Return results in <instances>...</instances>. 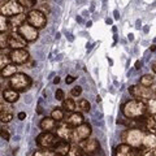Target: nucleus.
<instances>
[{
    "label": "nucleus",
    "mask_w": 156,
    "mask_h": 156,
    "mask_svg": "<svg viewBox=\"0 0 156 156\" xmlns=\"http://www.w3.org/2000/svg\"><path fill=\"white\" fill-rule=\"evenodd\" d=\"M72 128L68 126L66 122H60L56 128V135L58 136L60 139H64V140H70V135H72Z\"/></svg>",
    "instance_id": "nucleus-14"
},
{
    "label": "nucleus",
    "mask_w": 156,
    "mask_h": 156,
    "mask_svg": "<svg viewBox=\"0 0 156 156\" xmlns=\"http://www.w3.org/2000/svg\"><path fill=\"white\" fill-rule=\"evenodd\" d=\"M105 23H107V25H111V23H112V20H111V18H107V20H105Z\"/></svg>",
    "instance_id": "nucleus-48"
},
{
    "label": "nucleus",
    "mask_w": 156,
    "mask_h": 156,
    "mask_svg": "<svg viewBox=\"0 0 156 156\" xmlns=\"http://www.w3.org/2000/svg\"><path fill=\"white\" fill-rule=\"evenodd\" d=\"M31 83H33L31 78L27 74H25V73H16L14 76L9 78V86H11L13 90H17V91L27 90L29 87L31 86Z\"/></svg>",
    "instance_id": "nucleus-2"
},
{
    "label": "nucleus",
    "mask_w": 156,
    "mask_h": 156,
    "mask_svg": "<svg viewBox=\"0 0 156 156\" xmlns=\"http://www.w3.org/2000/svg\"><path fill=\"white\" fill-rule=\"evenodd\" d=\"M154 76H151V74H144L139 78V85H142L144 87H151L154 85Z\"/></svg>",
    "instance_id": "nucleus-24"
},
{
    "label": "nucleus",
    "mask_w": 156,
    "mask_h": 156,
    "mask_svg": "<svg viewBox=\"0 0 156 156\" xmlns=\"http://www.w3.org/2000/svg\"><path fill=\"white\" fill-rule=\"evenodd\" d=\"M17 31L21 34V35L25 38L29 43H30V42H34V41H37L38 37H39L38 29H35L34 26H31L30 23H27V22L22 23V25L17 29Z\"/></svg>",
    "instance_id": "nucleus-11"
},
{
    "label": "nucleus",
    "mask_w": 156,
    "mask_h": 156,
    "mask_svg": "<svg viewBox=\"0 0 156 156\" xmlns=\"http://www.w3.org/2000/svg\"><path fill=\"white\" fill-rule=\"evenodd\" d=\"M77 107L80 108L81 111H83V112H89L90 108H91V104L89 103V100H86V99H80L78 100V103H77Z\"/></svg>",
    "instance_id": "nucleus-29"
},
{
    "label": "nucleus",
    "mask_w": 156,
    "mask_h": 156,
    "mask_svg": "<svg viewBox=\"0 0 156 156\" xmlns=\"http://www.w3.org/2000/svg\"><path fill=\"white\" fill-rule=\"evenodd\" d=\"M91 25H92V21H89V22H87V23H86V26H87V27H90Z\"/></svg>",
    "instance_id": "nucleus-53"
},
{
    "label": "nucleus",
    "mask_w": 156,
    "mask_h": 156,
    "mask_svg": "<svg viewBox=\"0 0 156 156\" xmlns=\"http://www.w3.org/2000/svg\"><path fill=\"white\" fill-rule=\"evenodd\" d=\"M2 95H3V99L5 100V101H8L9 104L16 103V101L20 99V94H18V91H17V90H13V89L4 90Z\"/></svg>",
    "instance_id": "nucleus-19"
},
{
    "label": "nucleus",
    "mask_w": 156,
    "mask_h": 156,
    "mask_svg": "<svg viewBox=\"0 0 156 156\" xmlns=\"http://www.w3.org/2000/svg\"><path fill=\"white\" fill-rule=\"evenodd\" d=\"M72 147V144L69 143V140H64V139H60L57 140V143L55 144V147H53V151L58 155V156H66L68 152H69V150Z\"/></svg>",
    "instance_id": "nucleus-16"
},
{
    "label": "nucleus",
    "mask_w": 156,
    "mask_h": 156,
    "mask_svg": "<svg viewBox=\"0 0 156 156\" xmlns=\"http://www.w3.org/2000/svg\"><path fill=\"white\" fill-rule=\"evenodd\" d=\"M96 101H98V103H100V101H101V98H100L99 95H98V96H96Z\"/></svg>",
    "instance_id": "nucleus-51"
},
{
    "label": "nucleus",
    "mask_w": 156,
    "mask_h": 156,
    "mask_svg": "<svg viewBox=\"0 0 156 156\" xmlns=\"http://www.w3.org/2000/svg\"><path fill=\"white\" fill-rule=\"evenodd\" d=\"M8 101L5 100H2V103H0V112H11V113H13V108L9 104H7Z\"/></svg>",
    "instance_id": "nucleus-34"
},
{
    "label": "nucleus",
    "mask_w": 156,
    "mask_h": 156,
    "mask_svg": "<svg viewBox=\"0 0 156 156\" xmlns=\"http://www.w3.org/2000/svg\"><path fill=\"white\" fill-rule=\"evenodd\" d=\"M62 108H64L66 112H70V113H72V112H74V111H76V108H77V103L72 99V98H68V99L65 98L64 101H62Z\"/></svg>",
    "instance_id": "nucleus-22"
},
{
    "label": "nucleus",
    "mask_w": 156,
    "mask_h": 156,
    "mask_svg": "<svg viewBox=\"0 0 156 156\" xmlns=\"http://www.w3.org/2000/svg\"><path fill=\"white\" fill-rule=\"evenodd\" d=\"M121 111L126 119L138 120L143 119L147 115V105H146V101L143 99H131L122 104Z\"/></svg>",
    "instance_id": "nucleus-1"
},
{
    "label": "nucleus",
    "mask_w": 156,
    "mask_h": 156,
    "mask_svg": "<svg viewBox=\"0 0 156 156\" xmlns=\"http://www.w3.org/2000/svg\"><path fill=\"white\" fill-rule=\"evenodd\" d=\"M26 22L35 29H44L47 26V16L39 9H31L26 14Z\"/></svg>",
    "instance_id": "nucleus-4"
},
{
    "label": "nucleus",
    "mask_w": 156,
    "mask_h": 156,
    "mask_svg": "<svg viewBox=\"0 0 156 156\" xmlns=\"http://www.w3.org/2000/svg\"><path fill=\"white\" fill-rule=\"evenodd\" d=\"M25 21H26V14H23V13H20V14H16V16L9 17V23H11L12 29H18L22 23H25Z\"/></svg>",
    "instance_id": "nucleus-20"
},
{
    "label": "nucleus",
    "mask_w": 156,
    "mask_h": 156,
    "mask_svg": "<svg viewBox=\"0 0 156 156\" xmlns=\"http://www.w3.org/2000/svg\"><path fill=\"white\" fill-rule=\"evenodd\" d=\"M38 9H39V11H42L43 13L46 14V16H47V14L50 13V11H51V9H50V5H48V4H42V5L39 7Z\"/></svg>",
    "instance_id": "nucleus-37"
},
{
    "label": "nucleus",
    "mask_w": 156,
    "mask_h": 156,
    "mask_svg": "<svg viewBox=\"0 0 156 156\" xmlns=\"http://www.w3.org/2000/svg\"><path fill=\"white\" fill-rule=\"evenodd\" d=\"M91 125L90 124H82L80 126H77L72 130V135H70V140L73 143H80L82 140H85L87 138H90L91 135Z\"/></svg>",
    "instance_id": "nucleus-5"
},
{
    "label": "nucleus",
    "mask_w": 156,
    "mask_h": 156,
    "mask_svg": "<svg viewBox=\"0 0 156 156\" xmlns=\"http://www.w3.org/2000/svg\"><path fill=\"white\" fill-rule=\"evenodd\" d=\"M62 109L64 108H58V107H56V108H53L51 112V117L53 120H56L57 122H61V121L64 120V111Z\"/></svg>",
    "instance_id": "nucleus-23"
},
{
    "label": "nucleus",
    "mask_w": 156,
    "mask_h": 156,
    "mask_svg": "<svg viewBox=\"0 0 156 156\" xmlns=\"http://www.w3.org/2000/svg\"><path fill=\"white\" fill-rule=\"evenodd\" d=\"M70 94H72V96H80V95L82 94V87H81V86H74V87L72 89Z\"/></svg>",
    "instance_id": "nucleus-36"
},
{
    "label": "nucleus",
    "mask_w": 156,
    "mask_h": 156,
    "mask_svg": "<svg viewBox=\"0 0 156 156\" xmlns=\"http://www.w3.org/2000/svg\"><path fill=\"white\" fill-rule=\"evenodd\" d=\"M144 135L146 133L142 129H128L124 131L122 139L125 140V143L133 146V147H140Z\"/></svg>",
    "instance_id": "nucleus-3"
},
{
    "label": "nucleus",
    "mask_w": 156,
    "mask_h": 156,
    "mask_svg": "<svg viewBox=\"0 0 156 156\" xmlns=\"http://www.w3.org/2000/svg\"><path fill=\"white\" fill-rule=\"evenodd\" d=\"M17 117H18V120H21V121H22V120H25V119H26V113H25V112H20Z\"/></svg>",
    "instance_id": "nucleus-40"
},
{
    "label": "nucleus",
    "mask_w": 156,
    "mask_h": 156,
    "mask_svg": "<svg viewBox=\"0 0 156 156\" xmlns=\"http://www.w3.org/2000/svg\"><path fill=\"white\" fill-rule=\"evenodd\" d=\"M57 138L58 136L51 133V131H43L35 138V142L42 148H53L55 144L57 143Z\"/></svg>",
    "instance_id": "nucleus-6"
},
{
    "label": "nucleus",
    "mask_w": 156,
    "mask_h": 156,
    "mask_svg": "<svg viewBox=\"0 0 156 156\" xmlns=\"http://www.w3.org/2000/svg\"><path fill=\"white\" fill-rule=\"evenodd\" d=\"M8 33H2L0 34V46H2V50H4L5 47H8Z\"/></svg>",
    "instance_id": "nucleus-33"
},
{
    "label": "nucleus",
    "mask_w": 156,
    "mask_h": 156,
    "mask_svg": "<svg viewBox=\"0 0 156 156\" xmlns=\"http://www.w3.org/2000/svg\"><path fill=\"white\" fill-rule=\"evenodd\" d=\"M0 12H2V16H7V17H12L20 14L23 12V7L20 5L16 0H11L4 5H0Z\"/></svg>",
    "instance_id": "nucleus-8"
},
{
    "label": "nucleus",
    "mask_w": 156,
    "mask_h": 156,
    "mask_svg": "<svg viewBox=\"0 0 156 156\" xmlns=\"http://www.w3.org/2000/svg\"><path fill=\"white\" fill-rule=\"evenodd\" d=\"M39 128L43 131H52L57 128V121L53 120L52 117H44L43 120H41V124H39Z\"/></svg>",
    "instance_id": "nucleus-18"
},
{
    "label": "nucleus",
    "mask_w": 156,
    "mask_h": 156,
    "mask_svg": "<svg viewBox=\"0 0 156 156\" xmlns=\"http://www.w3.org/2000/svg\"><path fill=\"white\" fill-rule=\"evenodd\" d=\"M140 148H144V150H150L152 151L156 148V134H146L144 138L142 140V144H140Z\"/></svg>",
    "instance_id": "nucleus-17"
},
{
    "label": "nucleus",
    "mask_w": 156,
    "mask_h": 156,
    "mask_svg": "<svg viewBox=\"0 0 156 156\" xmlns=\"http://www.w3.org/2000/svg\"><path fill=\"white\" fill-rule=\"evenodd\" d=\"M74 81H76V77H73V76H70V74H68V76L65 77V82H66V85H70V83H73Z\"/></svg>",
    "instance_id": "nucleus-39"
},
{
    "label": "nucleus",
    "mask_w": 156,
    "mask_h": 156,
    "mask_svg": "<svg viewBox=\"0 0 156 156\" xmlns=\"http://www.w3.org/2000/svg\"><path fill=\"white\" fill-rule=\"evenodd\" d=\"M66 156H83V151H82L78 143H73Z\"/></svg>",
    "instance_id": "nucleus-26"
},
{
    "label": "nucleus",
    "mask_w": 156,
    "mask_h": 156,
    "mask_svg": "<svg viewBox=\"0 0 156 156\" xmlns=\"http://www.w3.org/2000/svg\"><path fill=\"white\" fill-rule=\"evenodd\" d=\"M8 2H11V0H0V5H4V4H7Z\"/></svg>",
    "instance_id": "nucleus-45"
},
{
    "label": "nucleus",
    "mask_w": 156,
    "mask_h": 156,
    "mask_svg": "<svg viewBox=\"0 0 156 156\" xmlns=\"http://www.w3.org/2000/svg\"><path fill=\"white\" fill-rule=\"evenodd\" d=\"M147 105V116H155L156 115V99H147L146 100Z\"/></svg>",
    "instance_id": "nucleus-25"
},
{
    "label": "nucleus",
    "mask_w": 156,
    "mask_h": 156,
    "mask_svg": "<svg viewBox=\"0 0 156 156\" xmlns=\"http://www.w3.org/2000/svg\"><path fill=\"white\" fill-rule=\"evenodd\" d=\"M136 29H140V21L138 20V21H136V26H135Z\"/></svg>",
    "instance_id": "nucleus-50"
},
{
    "label": "nucleus",
    "mask_w": 156,
    "mask_h": 156,
    "mask_svg": "<svg viewBox=\"0 0 156 156\" xmlns=\"http://www.w3.org/2000/svg\"><path fill=\"white\" fill-rule=\"evenodd\" d=\"M152 72H154L155 74H156V61H155L154 64H152Z\"/></svg>",
    "instance_id": "nucleus-46"
},
{
    "label": "nucleus",
    "mask_w": 156,
    "mask_h": 156,
    "mask_svg": "<svg viewBox=\"0 0 156 156\" xmlns=\"http://www.w3.org/2000/svg\"><path fill=\"white\" fill-rule=\"evenodd\" d=\"M78 144H80V147L82 148V151H83V154L91 155V156L100 150L99 140L96 138H87L85 140H82V142H80Z\"/></svg>",
    "instance_id": "nucleus-12"
},
{
    "label": "nucleus",
    "mask_w": 156,
    "mask_h": 156,
    "mask_svg": "<svg viewBox=\"0 0 156 156\" xmlns=\"http://www.w3.org/2000/svg\"><path fill=\"white\" fill-rule=\"evenodd\" d=\"M68 37H69V41H70V42L74 41V38H73V35H68Z\"/></svg>",
    "instance_id": "nucleus-55"
},
{
    "label": "nucleus",
    "mask_w": 156,
    "mask_h": 156,
    "mask_svg": "<svg viewBox=\"0 0 156 156\" xmlns=\"http://www.w3.org/2000/svg\"><path fill=\"white\" fill-rule=\"evenodd\" d=\"M108 62H109V65H113V61H112L109 57H108Z\"/></svg>",
    "instance_id": "nucleus-56"
},
{
    "label": "nucleus",
    "mask_w": 156,
    "mask_h": 156,
    "mask_svg": "<svg viewBox=\"0 0 156 156\" xmlns=\"http://www.w3.org/2000/svg\"><path fill=\"white\" fill-rule=\"evenodd\" d=\"M150 50L152 51V52H154V51H156V44H152V46H151V47H150Z\"/></svg>",
    "instance_id": "nucleus-49"
},
{
    "label": "nucleus",
    "mask_w": 156,
    "mask_h": 156,
    "mask_svg": "<svg viewBox=\"0 0 156 156\" xmlns=\"http://www.w3.org/2000/svg\"><path fill=\"white\" fill-rule=\"evenodd\" d=\"M55 98H56V100H58V101H64V99H65L64 91H62L61 89H57L56 92H55Z\"/></svg>",
    "instance_id": "nucleus-35"
},
{
    "label": "nucleus",
    "mask_w": 156,
    "mask_h": 156,
    "mask_svg": "<svg viewBox=\"0 0 156 156\" xmlns=\"http://www.w3.org/2000/svg\"><path fill=\"white\" fill-rule=\"evenodd\" d=\"M128 39H129L130 42H133V41H134V35H133V34H129V35H128Z\"/></svg>",
    "instance_id": "nucleus-44"
},
{
    "label": "nucleus",
    "mask_w": 156,
    "mask_h": 156,
    "mask_svg": "<svg viewBox=\"0 0 156 156\" xmlns=\"http://www.w3.org/2000/svg\"><path fill=\"white\" fill-rule=\"evenodd\" d=\"M129 94L136 99H151L152 91L150 87H144L142 85H133L129 87Z\"/></svg>",
    "instance_id": "nucleus-13"
},
{
    "label": "nucleus",
    "mask_w": 156,
    "mask_h": 156,
    "mask_svg": "<svg viewBox=\"0 0 156 156\" xmlns=\"http://www.w3.org/2000/svg\"><path fill=\"white\" fill-rule=\"evenodd\" d=\"M143 31H144L146 34H147V33L150 31V27H148V26H144V27H143Z\"/></svg>",
    "instance_id": "nucleus-47"
},
{
    "label": "nucleus",
    "mask_w": 156,
    "mask_h": 156,
    "mask_svg": "<svg viewBox=\"0 0 156 156\" xmlns=\"http://www.w3.org/2000/svg\"><path fill=\"white\" fill-rule=\"evenodd\" d=\"M2 138L5 139V140H9V138H11V135H9V133H8V129H5L4 126L2 128Z\"/></svg>",
    "instance_id": "nucleus-38"
},
{
    "label": "nucleus",
    "mask_w": 156,
    "mask_h": 156,
    "mask_svg": "<svg viewBox=\"0 0 156 156\" xmlns=\"http://www.w3.org/2000/svg\"><path fill=\"white\" fill-rule=\"evenodd\" d=\"M113 14H115V20H119L120 18V14H119V11H117V9L113 12Z\"/></svg>",
    "instance_id": "nucleus-42"
},
{
    "label": "nucleus",
    "mask_w": 156,
    "mask_h": 156,
    "mask_svg": "<svg viewBox=\"0 0 156 156\" xmlns=\"http://www.w3.org/2000/svg\"><path fill=\"white\" fill-rule=\"evenodd\" d=\"M27 43L29 42L18 31H12L8 35V47L11 48V50H20V48H25Z\"/></svg>",
    "instance_id": "nucleus-9"
},
{
    "label": "nucleus",
    "mask_w": 156,
    "mask_h": 156,
    "mask_svg": "<svg viewBox=\"0 0 156 156\" xmlns=\"http://www.w3.org/2000/svg\"><path fill=\"white\" fill-rule=\"evenodd\" d=\"M140 68H142V61H139V60H138V61L135 62V69H136V70H139Z\"/></svg>",
    "instance_id": "nucleus-41"
},
{
    "label": "nucleus",
    "mask_w": 156,
    "mask_h": 156,
    "mask_svg": "<svg viewBox=\"0 0 156 156\" xmlns=\"http://www.w3.org/2000/svg\"><path fill=\"white\" fill-rule=\"evenodd\" d=\"M16 2L23 8H33L34 5H37V0H16Z\"/></svg>",
    "instance_id": "nucleus-31"
},
{
    "label": "nucleus",
    "mask_w": 156,
    "mask_h": 156,
    "mask_svg": "<svg viewBox=\"0 0 156 156\" xmlns=\"http://www.w3.org/2000/svg\"><path fill=\"white\" fill-rule=\"evenodd\" d=\"M65 122L68 126H70L72 129L77 128V126H80L83 124V116H82L81 113H78V112H72V113L66 117Z\"/></svg>",
    "instance_id": "nucleus-15"
},
{
    "label": "nucleus",
    "mask_w": 156,
    "mask_h": 156,
    "mask_svg": "<svg viewBox=\"0 0 156 156\" xmlns=\"http://www.w3.org/2000/svg\"><path fill=\"white\" fill-rule=\"evenodd\" d=\"M33 156H58V155L53 150L44 148V150H38V151H35Z\"/></svg>",
    "instance_id": "nucleus-28"
},
{
    "label": "nucleus",
    "mask_w": 156,
    "mask_h": 156,
    "mask_svg": "<svg viewBox=\"0 0 156 156\" xmlns=\"http://www.w3.org/2000/svg\"><path fill=\"white\" fill-rule=\"evenodd\" d=\"M17 72V65L11 62V64H8L7 66H4L2 69V77L3 78H11L12 76H14Z\"/></svg>",
    "instance_id": "nucleus-21"
},
{
    "label": "nucleus",
    "mask_w": 156,
    "mask_h": 156,
    "mask_svg": "<svg viewBox=\"0 0 156 156\" xmlns=\"http://www.w3.org/2000/svg\"><path fill=\"white\" fill-rule=\"evenodd\" d=\"M151 155H152V156H156V148L151 151Z\"/></svg>",
    "instance_id": "nucleus-52"
},
{
    "label": "nucleus",
    "mask_w": 156,
    "mask_h": 156,
    "mask_svg": "<svg viewBox=\"0 0 156 156\" xmlns=\"http://www.w3.org/2000/svg\"><path fill=\"white\" fill-rule=\"evenodd\" d=\"M0 120H2L3 124L11 122L13 120V113H11V112H0Z\"/></svg>",
    "instance_id": "nucleus-30"
},
{
    "label": "nucleus",
    "mask_w": 156,
    "mask_h": 156,
    "mask_svg": "<svg viewBox=\"0 0 156 156\" xmlns=\"http://www.w3.org/2000/svg\"><path fill=\"white\" fill-rule=\"evenodd\" d=\"M34 65H35V61H31V62H30V64H29V66H30V68H33Z\"/></svg>",
    "instance_id": "nucleus-54"
},
{
    "label": "nucleus",
    "mask_w": 156,
    "mask_h": 156,
    "mask_svg": "<svg viewBox=\"0 0 156 156\" xmlns=\"http://www.w3.org/2000/svg\"><path fill=\"white\" fill-rule=\"evenodd\" d=\"M12 60H11V56H7V55H4V52L2 51V56H0V68H3L4 66H7L8 64H11Z\"/></svg>",
    "instance_id": "nucleus-32"
},
{
    "label": "nucleus",
    "mask_w": 156,
    "mask_h": 156,
    "mask_svg": "<svg viewBox=\"0 0 156 156\" xmlns=\"http://www.w3.org/2000/svg\"><path fill=\"white\" fill-rule=\"evenodd\" d=\"M113 156H142L139 147H133L128 143H120L115 148Z\"/></svg>",
    "instance_id": "nucleus-7"
},
{
    "label": "nucleus",
    "mask_w": 156,
    "mask_h": 156,
    "mask_svg": "<svg viewBox=\"0 0 156 156\" xmlns=\"http://www.w3.org/2000/svg\"><path fill=\"white\" fill-rule=\"evenodd\" d=\"M155 96H156V90H155Z\"/></svg>",
    "instance_id": "nucleus-57"
},
{
    "label": "nucleus",
    "mask_w": 156,
    "mask_h": 156,
    "mask_svg": "<svg viewBox=\"0 0 156 156\" xmlns=\"http://www.w3.org/2000/svg\"><path fill=\"white\" fill-rule=\"evenodd\" d=\"M11 27V23H9V18H7V16H2L0 17V31L2 33H7Z\"/></svg>",
    "instance_id": "nucleus-27"
},
{
    "label": "nucleus",
    "mask_w": 156,
    "mask_h": 156,
    "mask_svg": "<svg viewBox=\"0 0 156 156\" xmlns=\"http://www.w3.org/2000/svg\"><path fill=\"white\" fill-rule=\"evenodd\" d=\"M11 60L13 64L16 65H22V64H27L30 60V53L27 52L25 48H20V50H12L9 52Z\"/></svg>",
    "instance_id": "nucleus-10"
},
{
    "label": "nucleus",
    "mask_w": 156,
    "mask_h": 156,
    "mask_svg": "<svg viewBox=\"0 0 156 156\" xmlns=\"http://www.w3.org/2000/svg\"><path fill=\"white\" fill-rule=\"evenodd\" d=\"M58 82H60V77H55V80H53V83L57 85Z\"/></svg>",
    "instance_id": "nucleus-43"
}]
</instances>
